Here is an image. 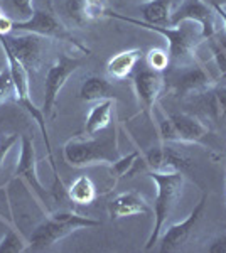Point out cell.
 Here are the masks:
<instances>
[{
    "label": "cell",
    "instance_id": "1",
    "mask_svg": "<svg viewBox=\"0 0 226 253\" xmlns=\"http://www.w3.org/2000/svg\"><path fill=\"white\" fill-rule=\"evenodd\" d=\"M105 17L123 20L127 24H134V26L142 27V29L157 32V34L164 36L167 39V42H169L171 63L174 64H186L187 66L189 63H194L196 47H198L199 41L204 39L201 27L196 22H182L179 26H150V24H145L143 20L127 17V15H122L110 9Z\"/></svg>",
    "mask_w": 226,
    "mask_h": 253
},
{
    "label": "cell",
    "instance_id": "2",
    "mask_svg": "<svg viewBox=\"0 0 226 253\" xmlns=\"http://www.w3.org/2000/svg\"><path fill=\"white\" fill-rule=\"evenodd\" d=\"M100 221L88 216L78 214L75 211H57L51 213L44 221H41L34 228L32 235L29 236L27 252H43L52 247L59 240L66 238L68 235L75 233L78 230H90V228L100 226Z\"/></svg>",
    "mask_w": 226,
    "mask_h": 253
},
{
    "label": "cell",
    "instance_id": "3",
    "mask_svg": "<svg viewBox=\"0 0 226 253\" xmlns=\"http://www.w3.org/2000/svg\"><path fill=\"white\" fill-rule=\"evenodd\" d=\"M149 175L157 186V196L154 203V226L145 243V250H152L159 243L164 224L178 205L186 182L182 172H149Z\"/></svg>",
    "mask_w": 226,
    "mask_h": 253
},
{
    "label": "cell",
    "instance_id": "4",
    "mask_svg": "<svg viewBox=\"0 0 226 253\" xmlns=\"http://www.w3.org/2000/svg\"><path fill=\"white\" fill-rule=\"evenodd\" d=\"M63 157L71 167H91L98 164H113L118 154L117 135L110 133L101 138H69L64 144Z\"/></svg>",
    "mask_w": 226,
    "mask_h": 253
},
{
    "label": "cell",
    "instance_id": "5",
    "mask_svg": "<svg viewBox=\"0 0 226 253\" xmlns=\"http://www.w3.org/2000/svg\"><path fill=\"white\" fill-rule=\"evenodd\" d=\"M0 46H2L3 52H5V58H7V64H9V69H10V75H12V80H14V84H15V93H17V103L22 105V108L27 110V113L38 122L39 125V130L44 137V142H46V152H47V161L51 164V169H52V174H54V182L56 186L59 184L63 187V182H61L59 175H57V167H56V162H54V156H52V149H51V142H49V135H47V126H46V117H44L43 110L36 107L31 100V93H29V73L26 71V68L19 63V59L14 56V52L10 51V47L7 46V41H5V36H0Z\"/></svg>",
    "mask_w": 226,
    "mask_h": 253
},
{
    "label": "cell",
    "instance_id": "6",
    "mask_svg": "<svg viewBox=\"0 0 226 253\" xmlns=\"http://www.w3.org/2000/svg\"><path fill=\"white\" fill-rule=\"evenodd\" d=\"M12 32H27V34L41 36V38L64 41V42H68V44H73V46L76 49H80L81 52H85V54L90 52L80 41H76L75 36L64 27V24L61 22L59 19H56L54 15L49 14L46 10H34L31 19L14 22Z\"/></svg>",
    "mask_w": 226,
    "mask_h": 253
},
{
    "label": "cell",
    "instance_id": "7",
    "mask_svg": "<svg viewBox=\"0 0 226 253\" xmlns=\"http://www.w3.org/2000/svg\"><path fill=\"white\" fill-rule=\"evenodd\" d=\"M191 167V161L182 154L176 152L167 145H157L147 150L145 154H138L137 161L130 170L129 177L149 170V172H182Z\"/></svg>",
    "mask_w": 226,
    "mask_h": 253
},
{
    "label": "cell",
    "instance_id": "8",
    "mask_svg": "<svg viewBox=\"0 0 226 253\" xmlns=\"http://www.w3.org/2000/svg\"><path fill=\"white\" fill-rule=\"evenodd\" d=\"M159 132L162 142L192 144V142H201L208 135V126L187 113H172L160 118Z\"/></svg>",
    "mask_w": 226,
    "mask_h": 253
},
{
    "label": "cell",
    "instance_id": "9",
    "mask_svg": "<svg viewBox=\"0 0 226 253\" xmlns=\"http://www.w3.org/2000/svg\"><path fill=\"white\" fill-rule=\"evenodd\" d=\"M81 66V59L76 58H69V56L63 54L59 56L54 64L49 68L47 75H46V83H44V101H43V113L44 117L52 113L57 100V95L63 89V86L66 84V81L78 68Z\"/></svg>",
    "mask_w": 226,
    "mask_h": 253
},
{
    "label": "cell",
    "instance_id": "10",
    "mask_svg": "<svg viewBox=\"0 0 226 253\" xmlns=\"http://www.w3.org/2000/svg\"><path fill=\"white\" fill-rule=\"evenodd\" d=\"M208 196L203 194V198L198 201V205L194 206V210L189 213V216L184 221L171 224L162 235H160L159 242H160V252L167 253V252H176L179 250L182 245H186L189 242V238L194 233L196 226H198L201 216L204 213V208H206Z\"/></svg>",
    "mask_w": 226,
    "mask_h": 253
},
{
    "label": "cell",
    "instance_id": "11",
    "mask_svg": "<svg viewBox=\"0 0 226 253\" xmlns=\"http://www.w3.org/2000/svg\"><path fill=\"white\" fill-rule=\"evenodd\" d=\"M182 22H196L201 27L203 38H213L216 32L215 14L211 7L203 0H182L181 5L172 12L169 26H179Z\"/></svg>",
    "mask_w": 226,
    "mask_h": 253
},
{
    "label": "cell",
    "instance_id": "12",
    "mask_svg": "<svg viewBox=\"0 0 226 253\" xmlns=\"http://www.w3.org/2000/svg\"><path fill=\"white\" fill-rule=\"evenodd\" d=\"M7 46L19 59V63L26 68V71L38 73L43 63V39L36 34H24V36H5Z\"/></svg>",
    "mask_w": 226,
    "mask_h": 253
},
{
    "label": "cell",
    "instance_id": "13",
    "mask_svg": "<svg viewBox=\"0 0 226 253\" xmlns=\"http://www.w3.org/2000/svg\"><path fill=\"white\" fill-rule=\"evenodd\" d=\"M15 175L22 177L24 181L31 186V189H34V193L38 194V198L43 203L47 201V193L44 189V186L41 184L39 175H38V162H36V150H34V138L29 135L20 137V154H19V162L17 169H15Z\"/></svg>",
    "mask_w": 226,
    "mask_h": 253
},
{
    "label": "cell",
    "instance_id": "14",
    "mask_svg": "<svg viewBox=\"0 0 226 253\" xmlns=\"http://www.w3.org/2000/svg\"><path fill=\"white\" fill-rule=\"evenodd\" d=\"M166 88V81L160 71L154 69H142L134 76V89L138 101L145 112H150L154 105L157 103L160 93Z\"/></svg>",
    "mask_w": 226,
    "mask_h": 253
},
{
    "label": "cell",
    "instance_id": "15",
    "mask_svg": "<svg viewBox=\"0 0 226 253\" xmlns=\"http://www.w3.org/2000/svg\"><path fill=\"white\" fill-rule=\"evenodd\" d=\"M211 86V78L206 73V69L192 64V66H186V69L179 71L178 76L172 78L171 88L176 95L186 96L192 95V93H204Z\"/></svg>",
    "mask_w": 226,
    "mask_h": 253
},
{
    "label": "cell",
    "instance_id": "16",
    "mask_svg": "<svg viewBox=\"0 0 226 253\" xmlns=\"http://www.w3.org/2000/svg\"><path fill=\"white\" fill-rule=\"evenodd\" d=\"M108 211L113 219H122V218H129V216L154 213V210H152L149 203L145 201V198L138 193H135V191L118 194L117 198L110 201Z\"/></svg>",
    "mask_w": 226,
    "mask_h": 253
},
{
    "label": "cell",
    "instance_id": "17",
    "mask_svg": "<svg viewBox=\"0 0 226 253\" xmlns=\"http://www.w3.org/2000/svg\"><path fill=\"white\" fill-rule=\"evenodd\" d=\"M142 54H143L142 49H138V47L127 49V51L118 52V54L110 58V61L106 63V73L115 80H125L127 76L134 71L135 64L142 58Z\"/></svg>",
    "mask_w": 226,
    "mask_h": 253
},
{
    "label": "cell",
    "instance_id": "18",
    "mask_svg": "<svg viewBox=\"0 0 226 253\" xmlns=\"http://www.w3.org/2000/svg\"><path fill=\"white\" fill-rule=\"evenodd\" d=\"M113 107H115L113 100L108 98V100L98 101V103L90 110L88 118H86V125H85V130L88 135H91V137L96 135V133L103 132L106 126L110 125Z\"/></svg>",
    "mask_w": 226,
    "mask_h": 253
},
{
    "label": "cell",
    "instance_id": "19",
    "mask_svg": "<svg viewBox=\"0 0 226 253\" xmlns=\"http://www.w3.org/2000/svg\"><path fill=\"white\" fill-rule=\"evenodd\" d=\"M203 95V108L206 115L215 122L226 120V86L206 89Z\"/></svg>",
    "mask_w": 226,
    "mask_h": 253
},
{
    "label": "cell",
    "instance_id": "20",
    "mask_svg": "<svg viewBox=\"0 0 226 253\" xmlns=\"http://www.w3.org/2000/svg\"><path fill=\"white\" fill-rule=\"evenodd\" d=\"M140 12L143 15V22L150 26H169L171 24V2L169 0H149L142 3Z\"/></svg>",
    "mask_w": 226,
    "mask_h": 253
},
{
    "label": "cell",
    "instance_id": "21",
    "mask_svg": "<svg viewBox=\"0 0 226 253\" xmlns=\"http://www.w3.org/2000/svg\"><path fill=\"white\" fill-rule=\"evenodd\" d=\"M68 198L71 199L75 205L88 206L96 199V187L88 175H78L71 186L66 189Z\"/></svg>",
    "mask_w": 226,
    "mask_h": 253
},
{
    "label": "cell",
    "instance_id": "22",
    "mask_svg": "<svg viewBox=\"0 0 226 253\" xmlns=\"http://www.w3.org/2000/svg\"><path fill=\"white\" fill-rule=\"evenodd\" d=\"M112 84L100 76H90L83 81L80 89V98L85 101H101L112 98Z\"/></svg>",
    "mask_w": 226,
    "mask_h": 253
},
{
    "label": "cell",
    "instance_id": "23",
    "mask_svg": "<svg viewBox=\"0 0 226 253\" xmlns=\"http://www.w3.org/2000/svg\"><path fill=\"white\" fill-rule=\"evenodd\" d=\"M29 242L20 236L15 230H9L0 240V253H22L27 252Z\"/></svg>",
    "mask_w": 226,
    "mask_h": 253
},
{
    "label": "cell",
    "instance_id": "24",
    "mask_svg": "<svg viewBox=\"0 0 226 253\" xmlns=\"http://www.w3.org/2000/svg\"><path fill=\"white\" fill-rule=\"evenodd\" d=\"M138 154H140V152H132V154H129V156H125V157H118L113 164H110V172H112V177L120 179V177H125V175L129 177V174H130V170H132L135 161H137Z\"/></svg>",
    "mask_w": 226,
    "mask_h": 253
},
{
    "label": "cell",
    "instance_id": "25",
    "mask_svg": "<svg viewBox=\"0 0 226 253\" xmlns=\"http://www.w3.org/2000/svg\"><path fill=\"white\" fill-rule=\"evenodd\" d=\"M10 100H17V93H15V84L12 80L10 69L5 68L0 71V107Z\"/></svg>",
    "mask_w": 226,
    "mask_h": 253
},
{
    "label": "cell",
    "instance_id": "26",
    "mask_svg": "<svg viewBox=\"0 0 226 253\" xmlns=\"http://www.w3.org/2000/svg\"><path fill=\"white\" fill-rule=\"evenodd\" d=\"M108 7L105 0H85V10H83V22H94L106 15Z\"/></svg>",
    "mask_w": 226,
    "mask_h": 253
},
{
    "label": "cell",
    "instance_id": "27",
    "mask_svg": "<svg viewBox=\"0 0 226 253\" xmlns=\"http://www.w3.org/2000/svg\"><path fill=\"white\" fill-rule=\"evenodd\" d=\"M147 64H149L150 69L154 71H166L171 64V56H169V51H164V49H150L147 52Z\"/></svg>",
    "mask_w": 226,
    "mask_h": 253
},
{
    "label": "cell",
    "instance_id": "28",
    "mask_svg": "<svg viewBox=\"0 0 226 253\" xmlns=\"http://www.w3.org/2000/svg\"><path fill=\"white\" fill-rule=\"evenodd\" d=\"M64 9L68 15L76 22L83 24V10H85V0H66L64 2Z\"/></svg>",
    "mask_w": 226,
    "mask_h": 253
},
{
    "label": "cell",
    "instance_id": "29",
    "mask_svg": "<svg viewBox=\"0 0 226 253\" xmlns=\"http://www.w3.org/2000/svg\"><path fill=\"white\" fill-rule=\"evenodd\" d=\"M12 7L19 12L24 17V20L31 19L32 14H34V7H32V0H10Z\"/></svg>",
    "mask_w": 226,
    "mask_h": 253
},
{
    "label": "cell",
    "instance_id": "30",
    "mask_svg": "<svg viewBox=\"0 0 226 253\" xmlns=\"http://www.w3.org/2000/svg\"><path fill=\"white\" fill-rule=\"evenodd\" d=\"M19 140V135L17 133H10V135L3 137L2 140H0V166L3 164V161H5L7 154H9V150L17 144Z\"/></svg>",
    "mask_w": 226,
    "mask_h": 253
},
{
    "label": "cell",
    "instance_id": "31",
    "mask_svg": "<svg viewBox=\"0 0 226 253\" xmlns=\"http://www.w3.org/2000/svg\"><path fill=\"white\" fill-rule=\"evenodd\" d=\"M209 253H226V236H220V238L213 240L206 248Z\"/></svg>",
    "mask_w": 226,
    "mask_h": 253
},
{
    "label": "cell",
    "instance_id": "32",
    "mask_svg": "<svg viewBox=\"0 0 226 253\" xmlns=\"http://www.w3.org/2000/svg\"><path fill=\"white\" fill-rule=\"evenodd\" d=\"M12 29H14V22L7 15H2L0 17V36H9Z\"/></svg>",
    "mask_w": 226,
    "mask_h": 253
},
{
    "label": "cell",
    "instance_id": "33",
    "mask_svg": "<svg viewBox=\"0 0 226 253\" xmlns=\"http://www.w3.org/2000/svg\"><path fill=\"white\" fill-rule=\"evenodd\" d=\"M220 2V5H226V0H218Z\"/></svg>",
    "mask_w": 226,
    "mask_h": 253
},
{
    "label": "cell",
    "instance_id": "34",
    "mask_svg": "<svg viewBox=\"0 0 226 253\" xmlns=\"http://www.w3.org/2000/svg\"><path fill=\"white\" fill-rule=\"evenodd\" d=\"M2 15H3V14H2V10H0V17H2Z\"/></svg>",
    "mask_w": 226,
    "mask_h": 253
},
{
    "label": "cell",
    "instance_id": "35",
    "mask_svg": "<svg viewBox=\"0 0 226 253\" xmlns=\"http://www.w3.org/2000/svg\"><path fill=\"white\" fill-rule=\"evenodd\" d=\"M0 140H2V138H0Z\"/></svg>",
    "mask_w": 226,
    "mask_h": 253
}]
</instances>
